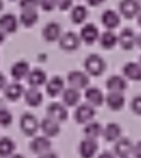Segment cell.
<instances>
[{
	"instance_id": "cell-5",
	"label": "cell",
	"mask_w": 141,
	"mask_h": 158,
	"mask_svg": "<svg viewBox=\"0 0 141 158\" xmlns=\"http://www.w3.org/2000/svg\"><path fill=\"white\" fill-rule=\"evenodd\" d=\"M58 41L61 50L72 52V51H76L79 49L81 44V38L73 31H67L65 34H61Z\"/></svg>"
},
{
	"instance_id": "cell-43",
	"label": "cell",
	"mask_w": 141,
	"mask_h": 158,
	"mask_svg": "<svg viewBox=\"0 0 141 158\" xmlns=\"http://www.w3.org/2000/svg\"><path fill=\"white\" fill-rule=\"evenodd\" d=\"M5 40H6V33L2 31V29L0 28V44H2Z\"/></svg>"
},
{
	"instance_id": "cell-26",
	"label": "cell",
	"mask_w": 141,
	"mask_h": 158,
	"mask_svg": "<svg viewBox=\"0 0 141 158\" xmlns=\"http://www.w3.org/2000/svg\"><path fill=\"white\" fill-rule=\"evenodd\" d=\"M101 23L107 29L112 31L121 24V18L117 12L113 10H106L101 14Z\"/></svg>"
},
{
	"instance_id": "cell-46",
	"label": "cell",
	"mask_w": 141,
	"mask_h": 158,
	"mask_svg": "<svg viewBox=\"0 0 141 158\" xmlns=\"http://www.w3.org/2000/svg\"><path fill=\"white\" fill-rule=\"evenodd\" d=\"M137 18H138V24H139V26L141 27V12L138 14V16H137Z\"/></svg>"
},
{
	"instance_id": "cell-17",
	"label": "cell",
	"mask_w": 141,
	"mask_h": 158,
	"mask_svg": "<svg viewBox=\"0 0 141 158\" xmlns=\"http://www.w3.org/2000/svg\"><path fill=\"white\" fill-rule=\"evenodd\" d=\"M61 36V27L58 23L50 22L42 29V37L48 42H54Z\"/></svg>"
},
{
	"instance_id": "cell-13",
	"label": "cell",
	"mask_w": 141,
	"mask_h": 158,
	"mask_svg": "<svg viewBox=\"0 0 141 158\" xmlns=\"http://www.w3.org/2000/svg\"><path fill=\"white\" fill-rule=\"evenodd\" d=\"M61 123L56 121L51 117H45L40 123V129L43 134L48 138H54L61 132Z\"/></svg>"
},
{
	"instance_id": "cell-6",
	"label": "cell",
	"mask_w": 141,
	"mask_h": 158,
	"mask_svg": "<svg viewBox=\"0 0 141 158\" xmlns=\"http://www.w3.org/2000/svg\"><path fill=\"white\" fill-rule=\"evenodd\" d=\"M119 13L125 19H134L141 12V6L138 0H122L119 5Z\"/></svg>"
},
{
	"instance_id": "cell-16",
	"label": "cell",
	"mask_w": 141,
	"mask_h": 158,
	"mask_svg": "<svg viewBox=\"0 0 141 158\" xmlns=\"http://www.w3.org/2000/svg\"><path fill=\"white\" fill-rule=\"evenodd\" d=\"M26 79H27V84L30 87L39 88V87L46 84L48 76H46V73L43 69H41V68H33V70L29 72Z\"/></svg>"
},
{
	"instance_id": "cell-25",
	"label": "cell",
	"mask_w": 141,
	"mask_h": 158,
	"mask_svg": "<svg viewBox=\"0 0 141 158\" xmlns=\"http://www.w3.org/2000/svg\"><path fill=\"white\" fill-rule=\"evenodd\" d=\"M24 92H25V89L23 87V85L18 81L11 82V84L7 85L5 87V97L9 101L12 102H15L18 99H21L24 95Z\"/></svg>"
},
{
	"instance_id": "cell-42",
	"label": "cell",
	"mask_w": 141,
	"mask_h": 158,
	"mask_svg": "<svg viewBox=\"0 0 141 158\" xmlns=\"http://www.w3.org/2000/svg\"><path fill=\"white\" fill-rule=\"evenodd\" d=\"M6 84H7V79H6V76L0 72V90L5 89Z\"/></svg>"
},
{
	"instance_id": "cell-41",
	"label": "cell",
	"mask_w": 141,
	"mask_h": 158,
	"mask_svg": "<svg viewBox=\"0 0 141 158\" xmlns=\"http://www.w3.org/2000/svg\"><path fill=\"white\" fill-rule=\"evenodd\" d=\"M104 2V0H87V3L92 7H98Z\"/></svg>"
},
{
	"instance_id": "cell-8",
	"label": "cell",
	"mask_w": 141,
	"mask_h": 158,
	"mask_svg": "<svg viewBox=\"0 0 141 158\" xmlns=\"http://www.w3.org/2000/svg\"><path fill=\"white\" fill-rule=\"evenodd\" d=\"M134 144L128 138H119L117 141H115L114 147V155L119 158H128L132 154Z\"/></svg>"
},
{
	"instance_id": "cell-45",
	"label": "cell",
	"mask_w": 141,
	"mask_h": 158,
	"mask_svg": "<svg viewBox=\"0 0 141 158\" xmlns=\"http://www.w3.org/2000/svg\"><path fill=\"white\" fill-rule=\"evenodd\" d=\"M9 158H25L23 155H21V154H13V155H11Z\"/></svg>"
},
{
	"instance_id": "cell-33",
	"label": "cell",
	"mask_w": 141,
	"mask_h": 158,
	"mask_svg": "<svg viewBox=\"0 0 141 158\" xmlns=\"http://www.w3.org/2000/svg\"><path fill=\"white\" fill-rule=\"evenodd\" d=\"M13 121L12 113L8 108L0 107V126L1 127H9Z\"/></svg>"
},
{
	"instance_id": "cell-32",
	"label": "cell",
	"mask_w": 141,
	"mask_h": 158,
	"mask_svg": "<svg viewBox=\"0 0 141 158\" xmlns=\"http://www.w3.org/2000/svg\"><path fill=\"white\" fill-rule=\"evenodd\" d=\"M88 12L84 6H76L71 11V21L74 24H82L87 19Z\"/></svg>"
},
{
	"instance_id": "cell-24",
	"label": "cell",
	"mask_w": 141,
	"mask_h": 158,
	"mask_svg": "<svg viewBox=\"0 0 141 158\" xmlns=\"http://www.w3.org/2000/svg\"><path fill=\"white\" fill-rule=\"evenodd\" d=\"M61 99H63V103L65 106L67 107H73V106H76L79 104L81 100V93L80 90L76 88H72V87H69V88L65 89L61 93Z\"/></svg>"
},
{
	"instance_id": "cell-18",
	"label": "cell",
	"mask_w": 141,
	"mask_h": 158,
	"mask_svg": "<svg viewBox=\"0 0 141 158\" xmlns=\"http://www.w3.org/2000/svg\"><path fill=\"white\" fill-rule=\"evenodd\" d=\"M104 102L111 110H121L125 105V97L122 92H109L104 98Z\"/></svg>"
},
{
	"instance_id": "cell-31",
	"label": "cell",
	"mask_w": 141,
	"mask_h": 158,
	"mask_svg": "<svg viewBox=\"0 0 141 158\" xmlns=\"http://www.w3.org/2000/svg\"><path fill=\"white\" fill-rule=\"evenodd\" d=\"M15 151V143L13 140L8 136H3L0 139V157L7 158L13 155Z\"/></svg>"
},
{
	"instance_id": "cell-3",
	"label": "cell",
	"mask_w": 141,
	"mask_h": 158,
	"mask_svg": "<svg viewBox=\"0 0 141 158\" xmlns=\"http://www.w3.org/2000/svg\"><path fill=\"white\" fill-rule=\"evenodd\" d=\"M96 115V110L93 105L88 103H83L79 105L74 110V120L80 125H85L93 120V118Z\"/></svg>"
},
{
	"instance_id": "cell-15",
	"label": "cell",
	"mask_w": 141,
	"mask_h": 158,
	"mask_svg": "<svg viewBox=\"0 0 141 158\" xmlns=\"http://www.w3.org/2000/svg\"><path fill=\"white\" fill-rule=\"evenodd\" d=\"M106 88L109 92H122L127 89V81L121 75H112L106 81Z\"/></svg>"
},
{
	"instance_id": "cell-44",
	"label": "cell",
	"mask_w": 141,
	"mask_h": 158,
	"mask_svg": "<svg viewBox=\"0 0 141 158\" xmlns=\"http://www.w3.org/2000/svg\"><path fill=\"white\" fill-rule=\"evenodd\" d=\"M136 44L141 49V33L137 36V39H136Z\"/></svg>"
},
{
	"instance_id": "cell-2",
	"label": "cell",
	"mask_w": 141,
	"mask_h": 158,
	"mask_svg": "<svg viewBox=\"0 0 141 158\" xmlns=\"http://www.w3.org/2000/svg\"><path fill=\"white\" fill-rule=\"evenodd\" d=\"M20 128L27 136H33L40 128V123L35 115L25 113L20 118Z\"/></svg>"
},
{
	"instance_id": "cell-36",
	"label": "cell",
	"mask_w": 141,
	"mask_h": 158,
	"mask_svg": "<svg viewBox=\"0 0 141 158\" xmlns=\"http://www.w3.org/2000/svg\"><path fill=\"white\" fill-rule=\"evenodd\" d=\"M39 6L46 12L53 11L56 8V0H39Z\"/></svg>"
},
{
	"instance_id": "cell-21",
	"label": "cell",
	"mask_w": 141,
	"mask_h": 158,
	"mask_svg": "<svg viewBox=\"0 0 141 158\" xmlns=\"http://www.w3.org/2000/svg\"><path fill=\"white\" fill-rule=\"evenodd\" d=\"M24 100L27 105L30 106V107H38L43 102V94L38 88L30 87L29 89L25 90Z\"/></svg>"
},
{
	"instance_id": "cell-10",
	"label": "cell",
	"mask_w": 141,
	"mask_h": 158,
	"mask_svg": "<svg viewBox=\"0 0 141 158\" xmlns=\"http://www.w3.org/2000/svg\"><path fill=\"white\" fill-rule=\"evenodd\" d=\"M98 151V143L95 139L85 138L79 144V154L81 158H93Z\"/></svg>"
},
{
	"instance_id": "cell-38",
	"label": "cell",
	"mask_w": 141,
	"mask_h": 158,
	"mask_svg": "<svg viewBox=\"0 0 141 158\" xmlns=\"http://www.w3.org/2000/svg\"><path fill=\"white\" fill-rule=\"evenodd\" d=\"M132 155L135 156V158H141V141L137 142L136 144L134 145Z\"/></svg>"
},
{
	"instance_id": "cell-37",
	"label": "cell",
	"mask_w": 141,
	"mask_h": 158,
	"mask_svg": "<svg viewBox=\"0 0 141 158\" xmlns=\"http://www.w3.org/2000/svg\"><path fill=\"white\" fill-rule=\"evenodd\" d=\"M72 6V0H56V7L61 11H67Z\"/></svg>"
},
{
	"instance_id": "cell-34",
	"label": "cell",
	"mask_w": 141,
	"mask_h": 158,
	"mask_svg": "<svg viewBox=\"0 0 141 158\" xmlns=\"http://www.w3.org/2000/svg\"><path fill=\"white\" fill-rule=\"evenodd\" d=\"M39 6V0H20V7L22 10H36Z\"/></svg>"
},
{
	"instance_id": "cell-12",
	"label": "cell",
	"mask_w": 141,
	"mask_h": 158,
	"mask_svg": "<svg viewBox=\"0 0 141 158\" xmlns=\"http://www.w3.org/2000/svg\"><path fill=\"white\" fill-rule=\"evenodd\" d=\"M51 147H52V143H51L50 139L45 135L36 136L29 144L30 151L33 154H37V155H41V154H44L46 152H50Z\"/></svg>"
},
{
	"instance_id": "cell-19",
	"label": "cell",
	"mask_w": 141,
	"mask_h": 158,
	"mask_svg": "<svg viewBox=\"0 0 141 158\" xmlns=\"http://www.w3.org/2000/svg\"><path fill=\"white\" fill-rule=\"evenodd\" d=\"M84 97L86 99L87 103L93 105L94 107L97 106H101L104 102V95L100 89L96 88V87H89L86 88L84 93Z\"/></svg>"
},
{
	"instance_id": "cell-9",
	"label": "cell",
	"mask_w": 141,
	"mask_h": 158,
	"mask_svg": "<svg viewBox=\"0 0 141 158\" xmlns=\"http://www.w3.org/2000/svg\"><path fill=\"white\" fill-rule=\"evenodd\" d=\"M137 36L131 28H124L117 36V44L123 50L129 51L136 46Z\"/></svg>"
},
{
	"instance_id": "cell-22",
	"label": "cell",
	"mask_w": 141,
	"mask_h": 158,
	"mask_svg": "<svg viewBox=\"0 0 141 158\" xmlns=\"http://www.w3.org/2000/svg\"><path fill=\"white\" fill-rule=\"evenodd\" d=\"M30 68H29V64L26 61H18L11 66L10 69V74H11L12 78L16 81H20L22 79L26 78L28 76Z\"/></svg>"
},
{
	"instance_id": "cell-23",
	"label": "cell",
	"mask_w": 141,
	"mask_h": 158,
	"mask_svg": "<svg viewBox=\"0 0 141 158\" xmlns=\"http://www.w3.org/2000/svg\"><path fill=\"white\" fill-rule=\"evenodd\" d=\"M123 75L132 81H141V65L136 62H127L122 68Z\"/></svg>"
},
{
	"instance_id": "cell-7",
	"label": "cell",
	"mask_w": 141,
	"mask_h": 158,
	"mask_svg": "<svg viewBox=\"0 0 141 158\" xmlns=\"http://www.w3.org/2000/svg\"><path fill=\"white\" fill-rule=\"evenodd\" d=\"M46 114L49 117L55 119L58 123H63L68 119V110L64 104L58 102H53L46 108Z\"/></svg>"
},
{
	"instance_id": "cell-49",
	"label": "cell",
	"mask_w": 141,
	"mask_h": 158,
	"mask_svg": "<svg viewBox=\"0 0 141 158\" xmlns=\"http://www.w3.org/2000/svg\"><path fill=\"white\" fill-rule=\"evenodd\" d=\"M11 1H14V0H11Z\"/></svg>"
},
{
	"instance_id": "cell-28",
	"label": "cell",
	"mask_w": 141,
	"mask_h": 158,
	"mask_svg": "<svg viewBox=\"0 0 141 158\" xmlns=\"http://www.w3.org/2000/svg\"><path fill=\"white\" fill-rule=\"evenodd\" d=\"M99 44L102 49L111 50L117 44V36L112 31H106L99 36Z\"/></svg>"
},
{
	"instance_id": "cell-35",
	"label": "cell",
	"mask_w": 141,
	"mask_h": 158,
	"mask_svg": "<svg viewBox=\"0 0 141 158\" xmlns=\"http://www.w3.org/2000/svg\"><path fill=\"white\" fill-rule=\"evenodd\" d=\"M130 108L132 113L138 116H141V95H137L130 102Z\"/></svg>"
},
{
	"instance_id": "cell-29",
	"label": "cell",
	"mask_w": 141,
	"mask_h": 158,
	"mask_svg": "<svg viewBox=\"0 0 141 158\" xmlns=\"http://www.w3.org/2000/svg\"><path fill=\"white\" fill-rule=\"evenodd\" d=\"M39 20L37 10H22L20 15V22L24 27H33Z\"/></svg>"
},
{
	"instance_id": "cell-27",
	"label": "cell",
	"mask_w": 141,
	"mask_h": 158,
	"mask_svg": "<svg viewBox=\"0 0 141 158\" xmlns=\"http://www.w3.org/2000/svg\"><path fill=\"white\" fill-rule=\"evenodd\" d=\"M122 128L116 123H109L102 130V136L107 142H115L121 138Z\"/></svg>"
},
{
	"instance_id": "cell-40",
	"label": "cell",
	"mask_w": 141,
	"mask_h": 158,
	"mask_svg": "<svg viewBox=\"0 0 141 158\" xmlns=\"http://www.w3.org/2000/svg\"><path fill=\"white\" fill-rule=\"evenodd\" d=\"M38 158H58V156H57V154H55L54 152L50 151V152H46V153L39 155Z\"/></svg>"
},
{
	"instance_id": "cell-1",
	"label": "cell",
	"mask_w": 141,
	"mask_h": 158,
	"mask_svg": "<svg viewBox=\"0 0 141 158\" xmlns=\"http://www.w3.org/2000/svg\"><path fill=\"white\" fill-rule=\"evenodd\" d=\"M106 62L100 55L98 54H89L84 60V68L85 72L88 75L94 77H98L102 75L106 70Z\"/></svg>"
},
{
	"instance_id": "cell-4",
	"label": "cell",
	"mask_w": 141,
	"mask_h": 158,
	"mask_svg": "<svg viewBox=\"0 0 141 158\" xmlns=\"http://www.w3.org/2000/svg\"><path fill=\"white\" fill-rule=\"evenodd\" d=\"M67 81L70 87L78 90L86 89L89 85V77L87 73L81 70H72L67 75Z\"/></svg>"
},
{
	"instance_id": "cell-47",
	"label": "cell",
	"mask_w": 141,
	"mask_h": 158,
	"mask_svg": "<svg viewBox=\"0 0 141 158\" xmlns=\"http://www.w3.org/2000/svg\"><path fill=\"white\" fill-rule=\"evenodd\" d=\"M2 8H3V2L2 0H0V12L2 11Z\"/></svg>"
},
{
	"instance_id": "cell-11",
	"label": "cell",
	"mask_w": 141,
	"mask_h": 158,
	"mask_svg": "<svg viewBox=\"0 0 141 158\" xmlns=\"http://www.w3.org/2000/svg\"><path fill=\"white\" fill-rule=\"evenodd\" d=\"M99 31L93 23H87L81 28L80 38L86 44H93L99 39Z\"/></svg>"
},
{
	"instance_id": "cell-20",
	"label": "cell",
	"mask_w": 141,
	"mask_h": 158,
	"mask_svg": "<svg viewBox=\"0 0 141 158\" xmlns=\"http://www.w3.org/2000/svg\"><path fill=\"white\" fill-rule=\"evenodd\" d=\"M0 28L6 34H13L18 28V21L12 13H6L0 16Z\"/></svg>"
},
{
	"instance_id": "cell-48",
	"label": "cell",
	"mask_w": 141,
	"mask_h": 158,
	"mask_svg": "<svg viewBox=\"0 0 141 158\" xmlns=\"http://www.w3.org/2000/svg\"><path fill=\"white\" fill-rule=\"evenodd\" d=\"M139 63H140V65H141V56H140V60H139Z\"/></svg>"
},
{
	"instance_id": "cell-14",
	"label": "cell",
	"mask_w": 141,
	"mask_h": 158,
	"mask_svg": "<svg viewBox=\"0 0 141 158\" xmlns=\"http://www.w3.org/2000/svg\"><path fill=\"white\" fill-rule=\"evenodd\" d=\"M45 91L51 98H55L65 90V81L61 76H54L46 81Z\"/></svg>"
},
{
	"instance_id": "cell-30",
	"label": "cell",
	"mask_w": 141,
	"mask_h": 158,
	"mask_svg": "<svg viewBox=\"0 0 141 158\" xmlns=\"http://www.w3.org/2000/svg\"><path fill=\"white\" fill-rule=\"evenodd\" d=\"M102 130H104V128L98 121H89V123H85L83 133H84L85 138L95 139L96 140L100 135H102Z\"/></svg>"
},
{
	"instance_id": "cell-39",
	"label": "cell",
	"mask_w": 141,
	"mask_h": 158,
	"mask_svg": "<svg viewBox=\"0 0 141 158\" xmlns=\"http://www.w3.org/2000/svg\"><path fill=\"white\" fill-rule=\"evenodd\" d=\"M97 158H115V155L109 151H104L97 156Z\"/></svg>"
}]
</instances>
